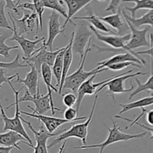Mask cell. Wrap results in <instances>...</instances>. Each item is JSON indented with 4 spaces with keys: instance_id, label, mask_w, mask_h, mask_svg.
Returning a JSON list of instances; mask_svg holds the SVG:
<instances>
[{
    "instance_id": "cell-17",
    "label": "cell",
    "mask_w": 153,
    "mask_h": 153,
    "mask_svg": "<svg viewBox=\"0 0 153 153\" xmlns=\"http://www.w3.org/2000/svg\"><path fill=\"white\" fill-rule=\"evenodd\" d=\"M125 61H131V62H134L140 66L142 64L146 65V61L143 58H138V57L135 56V55H133L131 52H126V53L117 54V55L111 57L109 59L100 61V62L98 63L99 67H97V70H101V69L106 67L108 65H110V64H114V63L125 62Z\"/></svg>"
},
{
    "instance_id": "cell-21",
    "label": "cell",
    "mask_w": 153,
    "mask_h": 153,
    "mask_svg": "<svg viewBox=\"0 0 153 153\" xmlns=\"http://www.w3.org/2000/svg\"><path fill=\"white\" fill-rule=\"evenodd\" d=\"M26 140L22 134L11 130H8V131L0 134V146H13L19 150H21V148L18 145V142L21 141L25 144H27Z\"/></svg>"
},
{
    "instance_id": "cell-8",
    "label": "cell",
    "mask_w": 153,
    "mask_h": 153,
    "mask_svg": "<svg viewBox=\"0 0 153 153\" xmlns=\"http://www.w3.org/2000/svg\"><path fill=\"white\" fill-rule=\"evenodd\" d=\"M21 120L23 123H25L27 125L28 128L34 133V137H35L36 140V146L32 147L34 149V152L36 153H46L48 152V147H47V141L48 139L52 137H55V136H58L59 134H61V133H63L64 131H65L67 129L61 130V131H58V132L55 133H50L49 131H48V130L46 129V127L44 126V125L41 126L39 128V131H36L34 128V127L32 126L31 123L28 120H25V119L21 117Z\"/></svg>"
},
{
    "instance_id": "cell-23",
    "label": "cell",
    "mask_w": 153,
    "mask_h": 153,
    "mask_svg": "<svg viewBox=\"0 0 153 153\" xmlns=\"http://www.w3.org/2000/svg\"><path fill=\"white\" fill-rule=\"evenodd\" d=\"M74 34L75 32L72 33L71 40H70V43L67 45V49L66 50L65 54L64 56V64H63V73H62V78H61V82L60 84L59 91H58V94H61V91L63 90V87H64V84L65 82V79L67 76V73H68L69 70H70V67H71L72 62H73V38H74Z\"/></svg>"
},
{
    "instance_id": "cell-35",
    "label": "cell",
    "mask_w": 153,
    "mask_h": 153,
    "mask_svg": "<svg viewBox=\"0 0 153 153\" xmlns=\"http://www.w3.org/2000/svg\"><path fill=\"white\" fill-rule=\"evenodd\" d=\"M78 112L76 109H74L73 107H69L64 111V119L70 121V122H75L77 120H85L88 118V117L84 116L82 117H77Z\"/></svg>"
},
{
    "instance_id": "cell-42",
    "label": "cell",
    "mask_w": 153,
    "mask_h": 153,
    "mask_svg": "<svg viewBox=\"0 0 153 153\" xmlns=\"http://www.w3.org/2000/svg\"><path fill=\"white\" fill-rule=\"evenodd\" d=\"M4 1H5L6 2V5H5L6 8L10 9V10H13L16 13H17L18 15H20L19 10H18V8L16 7V3L14 2L13 0H4Z\"/></svg>"
},
{
    "instance_id": "cell-2",
    "label": "cell",
    "mask_w": 153,
    "mask_h": 153,
    "mask_svg": "<svg viewBox=\"0 0 153 153\" xmlns=\"http://www.w3.org/2000/svg\"><path fill=\"white\" fill-rule=\"evenodd\" d=\"M91 50V38L90 39L89 42H88V44L87 46L86 49H85L83 58L82 59H80V61H79V65L77 70L75 71L73 73H72V74H70V76H67V78L65 79V82L64 84L63 89H69L73 91L74 93H77L78 89L80 87V85L83 82H85L87 79H89L91 76H92L94 74H99V73H102V72L108 70V69L107 67H104V68L101 69V70H97V68H95L94 70H91V71H85L84 70L87 57H88V53H89V52Z\"/></svg>"
},
{
    "instance_id": "cell-15",
    "label": "cell",
    "mask_w": 153,
    "mask_h": 153,
    "mask_svg": "<svg viewBox=\"0 0 153 153\" xmlns=\"http://www.w3.org/2000/svg\"><path fill=\"white\" fill-rule=\"evenodd\" d=\"M20 113L22 114L26 115L28 117L36 118L38 120H40L43 123V125H44V126L46 127L48 131H49L50 133L55 132L59 127H61L64 124L71 123L70 121L67 120L64 118L62 119V118L54 117L45 116L44 114H40L36 113L31 114L28 113V112L22 111H20Z\"/></svg>"
},
{
    "instance_id": "cell-20",
    "label": "cell",
    "mask_w": 153,
    "mask_h": 153,
    "mask_svg": "<svg viewBox=\"0 0 153 153\" xmlns=\"http://www.w3.org/2000/svg\"><path fill=\"white\" fill-rule=\"evenodd\" d=\"M97 74L93 75L92 76L87 79L85 82L80 85V87L78 89V97L77 102H76V111L78 114H79V109H80L81 105H82V101L86 95H93L97 92V89L95 86V83H94V80L96 78Z\"/></svg>"
},
{
    "instance_id": "cell-5",
    "label": "cell",
    "mask_w": 153,
    "mask_h": 153,
    "mask_svg": "<svg viewBox=\"0 0 153 153\" xmlns=\"http://www.w3.org/2000/svg\"><path fill=\"white\" fill-rule=\"evenodd\" d=\"M46 40L45 39L43 41L42 46L39 49H37L29 58L22 57V61L26 63L28 66L31 64V65H34L35 67L40 76H41V67L43 64L46 63L50 67H52L54 63H55L57 55L64 48L63 47L61 49H57L55 51H47L48 47L46 46Z\"/></svg>"
},
{
    "instance_id": "cell-40",
    "label": "cell",
    "mask_w": 153,
    "mask_h": 153,
    "mask_svg": "<svg viewBox=\"0 0 153 153\" xmlns=\"http://www.w3.org/2000/svg\"><path fill=\"white\" fill-rule=\"evenodd\" d=\"M16 76V73L15 75H13V76H8V77H6L4 76V72L3 70V68H0V88L2 89V84L5 83V82H8L9 81H12L15 77Z\"/></svg>"
},
{
    "instance_id": "cell-41",
    "label": "cell",
    "mask_w": 153,
    "mask_h": 153,
    "mask_svg": "<svg viewBox=\"0 0 153 153\" xmlns=\"http://www.w3.org/2000/svg\"><path fill=\"white\" fill-rule=\"evenodd\" d=\"M150 39H151V43L153 45V35L150 34ZM137 53L138 55H149L151 56V62H152V66H151V68H152V71H153V46L152 44H150V49H147V50L144 51H140V52H137Z\"/></svg>"
},
{
    "instance_id": "cell-6",
    "label": "cell",
    "mask_w": 153,
    "mask_h": 153,
    "mask_svg": "<svg viewBox=\"0 0 153 153\" xmlns=\"http://www.w3.org/2000/svg\"><path fill=\"white\" fill-rule=\"evenodd\" d=\"M134 71V70H128L126 71V73H123V74L118 75V76H114L110 81H108V82L105 83L104 85H102L101 87L99 88V89L97 90L96 94H98L100 91H102L106 87H108V95L111 96V97L113 98V100L115 101V97L114 95L116 94H123V93H128L131 92L134 89V86L132 84V82H131V88L129 89H126V88L124 87V82L127 80V79H130V78L134 77V76H145L147 73H142V72H137V73H133L131 74V73Z\"/></svg>"
},
{
    "instance_id": "cell-27",
    "label": "cell",
    "mask_w": 153,
    "mask_h": 153,
    "mask_svg": "<svg viewBox=\"0 0 153 153\" xmlns=\"http://www.w3.org/2000/svg\"><path fill=\"white\" fill-rule=\"evenodd\" d=\"M153 105V96L151 97H145V98L141 99V100H137L133 102L128 103V104H120V105L123 108L122 111L120 112V114H123L125 112L128 111L134 108H141L146 107Z\"/></svg>"
},
{
    "instance_id": "cell-28",
    "label": "cell",
    "mask_w": 153,
    "mask_h": 153,
    "mask_svg": "<svg viewBox=\"0 0 153 153\" xmlns=\"http://www.w3.org/2000/svg\"><path fill=\"white\" fill-rule=\"evenodd\" d=\"M123 2H134L135 4V5L133 7H126V9L131 13V17L132 18H134L135 13L140 9L153 10L152 0H123Z\"/></svg>"
},
{
    "instance_id": "cell-38",
    "label": "cell",
    "mask_w": 153,
    "mask_h": 153,
    "mask_svg": "<svg viewBox=\"0 0 153 153\" xmlns=\"http://www.w3.org/2000/svg\"><path fill=\"white\" fill-rule=\"evenodd\" d=\"M76 102H77V97L74 94H72V93L64 94L63 97V103L67 108L73 107L76 104Z\"/></svg>"
},
{
    "instance_id": "cell-1",
    "label": "cell",
    "mask_w": 153,
    "mask_h": 153,
    "mask_svg": "<svg viewBox=\"0 0 153 153\" xmlns=\"http://www.w3.org/2000/svg\"><path fill=\"white\" fill-rule=\"evenodd\" d=\"M8 85H10V88L13 91V94H14V97H15V102L14 103H12L10 104V105L7 106L6 108V109H9L10 108H11L12 106L15 105L16 108H15V115L13 118H9L6 115L5 112H4V108L2 107V105L1 103V100H0V112H1V121H2L4 123V131H8V130H11V131H16V132L19 133L20 134H22L24 137L27 140V141L30 143L29 146L32 147L33 144H32V140H31V137H29V135L28 134V133L26 132V131L24 128L23 125L22 123V120H21V116H20V110H19V93L21 92L22 89L24 88V87H22L18 91H16L15 88H13V86L12 85L11 82L9 81Z\"/></svg>"
},
{
    "instance_id": "cell-37",
    "label": "cell",
    "mask_w": 153,
    "mask_h": 153,
    "mask_svg": "<svg viewBox=\"0 0 153 153\" xmlns=\"http://www.w3.org/2000/svg\"><path fill=\"white\" fill-rule=\"evenodd\" d=\"M32 1L34 4L36 13L38 15L39 22H40V28L41 31H43V13L44 12L45 8L43 0H32Z\"/></svg>"
},
{
    "instance_id": "cell-12",
    "label": "cell",
    "mask_w": 153,
    "mask_h": 153,
    "mask_svg": "<svg viewBox=\"0 0 153 153\" xmlns=\"http://www.w3.org/2000/svg\"><path fill=\"white\" fill-rule=\"evenodd\" d=\"M93 31L85 24H82L78 27L77 31L74 34L73 43V51L74 53L80 55L82 59L85 54V49L88 44L90 39L93 34Z\"/></svg>"
},
{
    "instance_id": "cell-36",
    "label": "cell",
    "mask_w": 153,
    "mask_h": 153,
    "mask_svg": "<svg viewBox=\"0 0 153 153\" xmlns=\"http://www.w3.org/2000/svg\"><path fill=\"white\" fill-rule=\"evenodd\" d=\"M129 66L140 67V65H139V64H136V63H134V62H131V61H125V62L114 63V64L108 65L106 67H107L108 70H114V71H118V70H123V69L126 68V67H129Z\"/></svg>"
},
{
    "instance_id": "cell-16",
    "label": "cell",
    "mask_w": 153,
    "mask_h": 153,
    "mask_svg": "<svg viewBox=\"0 0 153 153\" xmlns=\"http://www.w3.org/2000/svg\"><path fill=\"white\" fill-rule=\"evenodd\" d=\"M60 15L61 14L58 12L52 10V13L49 16V36L46 41V44L50 51H52V46L55 37L59 34H64L66 30H61Z\"/></svg>"
},
{
    "instance_id": "cell-14",
    "label": "cell",
    "mask_w": 153,
    "mask_h": 153,
    "mask_svg": "<svg viewBox=\"0 0 153 153\" xmlns=\"http://www.w3.org/2000/svg\"><path fill=\"white\" fill-rule=\"evenodd\" d=\"M31 67V71L26 74L25 79H21L19 73H16V79L13 80L14 83H22L27 88L31 95L34 96L37 94V91L40 90L39 82L41 76L39 74L38 71L34 65H28Z\"/></svg>"
},
{
    "instance_id": "cell-44",
    "label": "cell",
    "mask_w": 153,
    "mask_h": 153,
    "mask_svg": "<svg viewBox=\"0 0 153 153\" xmlns=\"http://www.w3.org/2000/svg\"><path fill=\"white\" fill-rule=\"evenodd\" d=\"M135 124H136V125H138V126H139L142 127V128H145V129H146V130H147V131H150V132H151V133H152V136H151V137H150V140H153V128H152V127H149V126H146L143 125V124H141V123H138V122L135 123ZM135 124H134V125H135Z\"/></svg>"
},
{
    "instance_id": "cell-30",
    "label": "cell",
    "mask_w": 153,
    "mask_h": 153,
    "mask_svg": "<svg viewBox=\"0 0 153 153\" xmlns=\"http://www.w3.org/2000/svg\"><path fill=\"white\" fill-rule=\"evenodd\" d=\"M141 109H142V113L140 114L139 115V116L137 117L136 118L135 120H132L128 119V118L123 117L119 116V115H115V117L119 118V119L124 120H126V121H128V122L131 123L130 125L127 126L126 127V129H128V128L133 126L135 124V123L138 122L139 120H140V118H141L144 115L145 113H146V114H146V121H147V123L149 124V125L153 126V109H152V110H149V111L146 110V109H145L144 108H141Z\"/></svg>"
},
{
    "instance_id": "cell-24",
    "label": "cell",
    "mask_w": 153,
    "mask_h": 153,
    "mask_svg": "<svg viewBox=\"0 0 153 153\" xmlns=\"http://www.w3.org/2000/svg\"><path fill=\"white\" fill-rule=\"evenodd\" d=\"M67 49V46H66V47H64V49L59 52V54L57 55L56 58H55V61L53 66H52V73H53L54 76H55L57 81V88H59L60 84H61V78H62L63 73V64H64V56Z\"/></svg>"
},
{
    "instance_id": "cell-11",
    "label": "cell",
    "mask_w": 153,
    "mask_h": 153,
    "mask_svg": "<svg viewBox=\"0 0 153 153\" xmlns=\"http://www.w3.org/2000/svg\"><path fill=\"white\" fill-rule=\"evenodd\" d=\"M9 17H10V20H11L12 25H13V36L8 39L9 41H16L19 43V46L22 49V52L24 53V57L25 58H29L30 56L33 55L34 52L37 49V45L39 43L45 40V37H43L40 39H37L35 40H30L25 38L24 35H19L17 33V30H16V25L15 23V21L13 19L12 14L8 12Z\"/></svg>"
},
{
    "instance_id": "cell-32",
    "label": "cell",
    "mask_w": 153,
    "mask_h": 153,
    "mask_svg": "<svg viewBox=\"0 0 153 153\" xmlns=\"http://www.w3.org/2000/svg\"><path fill=\"white\" fill-rule=\"evenodd\" d=\"M8 38L7 34L0 33V55H2L4 58H8L10 56V51L13 49H17L18 46H9L5 44V40Z\"/></svg>"
},
{
    "instance_id": "cell-9",
    "label": "cell",
    "mask_w": 153,
    "mask_h": 153,
    "mask_svg": "<svg viewBox=\"0 0 153 153\" xmlns=\"http://www.w3.org/2000/svg\"><path fill=\"white\" fill-rule=\"evenodd\" d=\"M90 28L93 31V32L96 34L97 39H98L100 41L103 42L105 44L109 45V46H112L114 49H124L126 52H128L132 53L133 55H134L135 56L139 57V55L137 52H134L131 49H128L126 46V43L130 40L131 38V34L128 33V34H125L123 36H120V35H116V34H113V35H104V34H102L99 32L97 30V28H94L93 25H90Z\"/></svg>"
},
{
    "instance_id": "cell-7",
    "label": "cell",
    "mask_w": 153,
    "mask_h": 153,
    "mask_svg": "<svg viewBox=\"0 0 153 153\" xmlns=\"http://www.w3.org/2000/svg\"><path fill=\"white\" fill-rule=\"evenodd\" d=\"M22 10L23 16L21 19H17L12 15L16 27H18V34L19 35H25L35 33L37 35L40 25L38 15L36 12L31 11V13H30L29 10H27V9Z\"/></svg>"
},
{
    "instance_id": "cell-33",
    "label": "cell",
    "mask_w": 153,
    "mask_h": 153,
    "mask_svg": "<svg viewBox=\"0 0 153 153\" xmlns=\"http://www.w3.org/2000/svg\"><path fill=\"white\" fill-rule=\"evenodd\" d=\"M19 55L17 54L16 58L11 62H0V68L7 69V70H15L17 68H23L28 67V64H23L19 63Z\"/></svg>"
},
{
    "instance_id": "cell-26",
    "label": "cell",
    "mask_w": 153,
    "mask_h": 153,
    "mask_svg": "<svg viewBox=\"0 0 153 153\" xmlns=\"http://www.w3.org/2000/svg\"><path fill=\"white\" fill-rule=\"evenodd\" d=\"M73 19L87 20L88 21V22H91L94 28L100 30V31H103V32H106V33L111 32V33H113L114 34H116V33L112 31L108 27H107V25H105V24L102 22V21L100 19V17L95 14H91L90 15V16H73Z\"/></svg>"
},
{
    "instance_id": "cell-43",
    "label": "cell",
    "mask_w": 153,
    "mask_h": 153,
    "mask_svg": "<svg viewBox=\"0 0 153 153\" xmlns=\"http://www.w3.org/2000/svg\"><path fill=\"white\" fill-rule=\"evenodd\" d=\"M13 146H0V153H9L13 149Z\"/></svg>"
},
{
    "instance_id": "cell-4",
    "label": "cell",
    "mask_w": 153,
    "mask_h": 153,
    "mask_svg": "<svg viewBox=\"0 0 153 153\" xmlns=\"http://www.w3.org/2000/svg\"><path fill=\"white\" fill-rule=\"evenodd\" d=\"M98 98L99 95L97 94L95 97L94 104H93L91 114H90V116L88 117L87 121H85V123H82L75 124L70 129L66 130L65 131H64L61 134H59L58 136V137L54 139L53 141L49 145L48 149H51V148L55 146V145H57L60 142L63 141V140H67V139L70 138V137H76V138L80 139L82 141V143H83V145H87V137H88V126H89V124L91 123L92 118L94 117V111H95L96 105H97V101H98Z\"/></svg>"
},
{
    "instance_id": "cell-31",
    "label": "cell",
    "mask_w": 153,
    "mask_h": 153,
    "mask_svg": "<svg viewBox=\"0 0 153 153\" xmlns=\"http://www.w3.org/2000/svg\"><path fill=\"white\" fill-rule=\"evenodd\" d=\"M43 2L45 7H47V8L52 9V10L58 12L65 19H67V12L60 0H43Z\"/></svg>"
},
{
    "instance_id": "cell-10",
    "label": "cell",
    "mask_w": 153,
    "mask_h": 153,
    "mask_svg": "<svg viewBox=\"0 0 153 153\" xmlns=\"http://www.w3.org/2000/svg\"><path fill=\"white\" fill-rule=\"evenodd\" d=\"M19 102H31L34 104L36 108L34 109L31 106L28 105V108L33 111V113L40 114H44L49 111L52 110V105H51V101L49 99V94L43 95L40 94V90L37 91V94L34 96L31 95L28 90H26L24 96L22 97H19Z\"/></svg>"
},
{
    "instance_id": "cell-46",
    "label": "cell",
    "mask_w": 153,
    "mask_h": 153,
    "mask_svg": "<svg viewBox=\"0 0 153 153\" xmlns=\"http://www.w3.org/2000/svg\"><path fill=\"white\" fill-rule=\"evenodd\" d=\"M152 1H153V0H152Z\"/></svg>"
},
{
    "instance_id": "cell-45",
    "label": "cell",
    "mask_w": 153,
    "mask_h": 153,
    "mask_svg": "<svg viewBox=\"0 0 153 153\" xmlns=\"http://www.w3.org/2000/svg\"><path fill=\"white\" fill-rule=\"evenodd\" d=\"M99 1H105V0H99Z\"/></svg>"
},
{
    "instance_id": "cell-39",
    "label": "cell",
    "mask_w": 153,
    "mask_h": 153,
    "mask_svg": "<svg viewBox=\"0 0 153 153\" xmlns=\"http://www.w3.org/2000/svg\"><path fill=\"white\" fill-rule=\"evenodd\" d=\"M123 0H111L109 5L105 9V11H111L112 13H117L118 11V9H120V5L121 2H123Z\"/></svg>"
},
{
    "instance_id": "cell-13",
    "label": "cell",
    "mask_w": 153,
    "mask_h": 153,
    "mask_svg": "<svg viewBox=\"0 0 153 153\" xmlns=\"http://www.w3.org/2000/svg\"><path fill=\"white\" fill-rule=\"evenodd\" d=\"M126 21L128 26L131 31V38L126 43V46L128 49L134 50L140 47H148L150 46V43L148 42L146 38V34H147L149 28H146L143 30H139L137 28L134 27L131 22L126 18H124Z\"/></svg>"
},
{
    "instance_id": "cell-34",
    "label": "cell",
    "mask_w": 153,
    "mask_h": 153,
    "mask_svg": "<svg viewBox=\"0 0 153 153\" xmlns=\"http://www.w3.org/2000/svg\"><path fill=\"white\" fill-rule=\"evenodd\" d=\"M6 2L4 0H0V28H7L10 31H13V28H12L9 25L7 19L6 18L5 13H4V8H5Z\"/></svg>"
},
{
    "instance_id": "cell-3",
    "label": "cell",
    "mask_w": 153,
    "mask_h": 153,
    "mask_svg": "<svg viewBox=\"0 0 153 153\" xmlns=\"http://www.w3.org/2000/svg\"><path fill=\"white\" fill-rule=\"evenodd\" d=\"M113 121V127L109 128L104 123V126L107 130L108 131L109 134L108 136L107 139L105 140L103 143H100V144H94V145H82L79 146H75V149H93V148H100V152H103L105 149L111 144H114L115 143L120 141H128V140H132V139L136 138H141V137H145L147 134V131H143L140 134H125L121 131L120 127L117 125V122Z\"/></svg>"
},
{
    "instance_id": "cell-22",
    "label": "cell",
    "mask_w": 153,
    "mask_h": 153,
    "mask_svg": "<svg viewBox=\"0 0 153 153\" xmlns=\"http://www.w3.org/2000/svg\"><path fill=\"white\" fill-rule=\"evenodd\" d=\"M122 15V10H119L117 13H113V14L106 16H99V17L102 21L106 22L112 28L117 30L119 34H122L124 31L129 29V28H125V27H126L127 22L123 16V19H122L121 17Z\"/></svg>"
},
{
    "instance_id": "cell-18",
    "label": "cell",
    "mask_w": 153,
    "mask_h": 153,
    "mask_svg": "<svg viewBox=\"0 0 153 153\" xmlns=\"http://www.w3.org/2000/svg\"><path fill=\"white\" fill-rule=\"evenodd\" d=\"M60 1L62 4L65 3L68 8L67 9V17L63 25V29H66V26L68 22H71L73 25L77 26V24L75 23V22L72 20V18L74 16L76 13H77L85 6L88 5L93 0H60Z\"/></svg>"
},
{
    "instance_id": "cell-19",
    "label": "cell",
    "mask_w": 153,
    "mask_h": 153,
    "mask_svg": "<svg viewBox=\"0 0 153 153\" xmlns=\"http://www.w3.org/2000/svg\"><path fill=\"white\" fill-rule=\"evenodd\" d=\"M41 76L43 79L45 85H46V88H47L48 93L49 94V99L51 101V105H52V114H55V111H59L60 112H62V109H59L58 108H55L54 106L53 102V97H52V91H55V93L58 94V91L57 90L56 87H53L52 85V70L51 69V67L48 65L47 64L44 63L43 64L41 67Z\"/></svg>"
},
{
    "instance_id": "cell-29",
    "label": "cell",
    "mask_w": 153,
    "mask_h": 153,
    "mask_svg": "<svg viewBox=\"0 0 153 153\" xmlns=\"http://www.w3.org/2000/svg\"><path fill=\"white\" fill-rule=\"evenodd\" d=\"M135 81L137 83V87L135 91L131 93V95L129 96V97H128L129 100H131L134 96L137 95L143 91H153V71H152V75H151L150 77L148 79V80L145 83H141L140 80L137 79H136Z\"/></svg>"
},
{
    "instance_id": "cell-25",
    "label": "cell",
    "mask_w": 153,
    "mask_h": 153,
    "mask_svg": "<svg viewBox=\"0 0 153 153\" xmlns=\"http://www.w3.org/2000/svg\"><path fill=\"white\" fill-rule=\"evenodd\" d=\"M122 14L124 18L128 19L136 28H139L144 25H149L153 28V10H149L147 13L139 18L130 17L123 10H122Z\"/></svg>"
}]
</instances>
